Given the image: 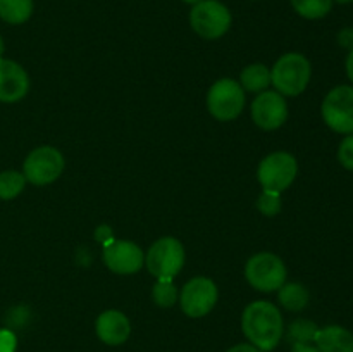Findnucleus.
<instances>
[{"label":"nucleus","mask_w":353,"mask_h":352,"mask_svg":"<svg viewBox=\"0 0 353 352\" xmlns=\"http://www.w3.org/2000/svg\"><path fill=\"white\" fill-rule=\"evenodd\" d=\"M241 330L252 345L269 352L278 347L285 333V323L278 307L268 300H257L245 307Z\"/></svg>","instance_id":"obj_1"},{"label":"nucleus","mask_w":353,"mask_h":352,"mask_svg":"<svg viewBox=\"0 0 353 352\" xmlns=\"http://www.w3.org/2000/svg\"><path fill=\"white\" fill-rule=\"evenodd\" d=\"M312 68L305 55L299 52H288L281 55L272 66L271 83L276 92L283 97H296L303 93L310 81Z\"/></svg>","instance_id":"obj_2"},{"label":"nucleus","mask_w":353,"mask_h":352,"mask_svg":"<svg viewBox=\"0 0 353 352\" xmlns=\"http://www.w3.org/2000/svg\"><path fill=\"white\" fill-rule=\"evenodd\" d=\"M286 266L281 257L271 252H261L248 259L245 266L247 282L259 292H274L286 283Z\"/></svg>","instance_id":"obj_3"},{"label":"nucleus","mask_w":353,"mask_h":352,"mask_svg":"<svg viewBox=\"0 0 353 352\" xmlns=\"http://www.w3.org/2000/svg\"><path fill=\"white\" fill-rule=\"evenodd\" d=\"M145 264L155 278H174L185 266V248L174 237L159 238L145 254Z\"/></svg>","instance_id":"obj_4"},{"label":"nucleus","mask_w":353,"mask_h":352,"mask_svg":"<svg viewBox=\"0 0 353 352\" xmlns=\"http://www.w3.org/2000/svg\"><path fill=\"white\" fill-rule=\"evenodd\" d=\"M190 24L196 35L207 40H216L228 33L231 26V12L217 0H202L190 12Z\"/></svg>","instance_id":"obj_5"},{"label":"nucleus","mask_w":353,"mask_h":352,"mask_svg":"<svg viewBox=\"0 0 353 352\" xmlns=\"http://www.w3.org/2000/svg\"><path fill=\"white\" fill-rule=\"evenodd\" d=\"M207 107L217 121L236 119L245 107V90L234 79H219L207 93Z\"/></svg>","instance_id":"obj_6"},{"label":"nucleus","mask_w":353,"mask_h":352,"mask_svg":"<svg viewBox=\"0 0 353 352\" xmlns=\"http://www.w3.org/2000/svg\"><path fill=\"white\" fill-rule=\"evenodd\" d=\"M296 173H299V164L292 154L272 152L259 166L257 178L265 192L281 193L295 182Z\"/></svg>","instance_id":"obj_7"},{"label":"nucleus","mask_w":353,"mask_h":352,"mask_svg":"<svg viewBox=\"0 0 353 352\" xmlns=\"http://www.w3.org/2000/svg\"><path fill=\"white\" fill-rule=\"evenodd\" d=\"M64 164V155L57 148L43 145L28 154L23 164V175L26 182L33 185H48L62 175Z\"/></svg>","instance_id":"obj_8"},{"label":"nucleus","mask_w":353,"mask_h":352,"mask_svg":"<svg viewBox=\"0 0 353 352\" xmlns=\"http://www.w3.org/2000/svg\"><path fill=\"white\" fill-rule=\"evenodd\" d=\"M323 119L336 133L353 135V86L340 85L324 97Z\"/></svg>","instance_id":"obj_9"},{"label":"nucleus","mask_w":353,"mask_h":352,"mask_svg":"<svg viewBox=\"0 0 353 352\" xmlns=\"http://www.w3.org/2000/svg\"><path fill=\"white\" fill-rule=\"evenodd\" d=\"M217 297L219 292L216 283L203 276H196L183 286L179 293V304L186 316L202 317L216 307Z\"/></svg>","instance_id":"obj_10"},{"label":"nucleus","mask_w":353,"mask_h":352,"mask_svg":"<svg viewBox=\"0 0 353 352\" xmlns=\"http://www.w3.org/2000/svg\"><path fill=\"white\" fill-rule=\"evenodd\" d=\"M103 262L117 275H133L145 264V254L134 242L112 240L103 245Z\"/></svg>","instance_id":"obj_11"},{"label":"nucleus","mask_w":353,"mask_h":352,"mask_svg":"<svg viewBox=\"0 0 353 352\" xmlns=\"http://www.w3.org/2000/svg\"><path fill=\"white\" fill-rule=\"evenodd\" d=\"M288 117V106L281 93L265 90L255 97L252 104V119L262 130H278Z\"/></svg>","instance_id":"obj_12"},{"label":"nucleus","mask_w":353,"mask_h":352,"mask_svg":"<svg viewBox=\"0 0 353 352\" xmlns=\"http://www.w3.org/2000/svg\"><path fill=\"white\" fill-rule=\"evenodd\" d=\"M30 88V78L23 66L9 59H0V102H17Z\"/></svg>","instance_id":"obj_13"},{"label":"nucleus","mask_w":353,"mask_h":352,"mask_svg":"<svg viewBox=\"0 0 353 352\" xmlns=\"http://www.w3.org/2000/svg\"><path fill=\"white\" fill-rule=\"evenodd\" d=\"M95 330L103 344L121 345L130 338L131 324L130 320H128L121 311L109 309L103 311V313L97 317Z\"/></svg>","instance_id":"obj_14"},{"label":"nucleus","mask_w":353,"mask_h":352,"mask_svg":"<svg viewBox=\"0 0 353 352\" xmlns=\"http://www.w3.org/2000/svg\"><path fill=\"white\" fill-rule=\"evenodd\" d=\"M314 342L319 352H353L352 331L338 324L319 328Z\"/></svg>","instance_id":"obj_15"},{"label":"nucleus","mask_w":353,"mask_h":352,"mask_svg":"<svg viewBox=\"0 0 353 352\" xmlns=\"http://www.w3.org/2000/svg\"><path fill=\"white\" fill-rule=\"evenodd\" d=\"M240 85L247 92H265V88L271 85V69L264 64L247 66L240 75Z\"/></svg>","instance_id":"obj_16"},{"label":"nucleus","mask_w":353,"mask_h":352,"mask_svg":"<svg viewBox=\"0 0 353 352\" xmlns=\"http://www.w3.org/2000/svg\"><path fill=\"white\" fill-rule=\"evenodd\" d=\"M278 292L279 304L293 313L305 309V306L309 304V290L302 283H285Z\"/></svg>","instance_id":"obj_17"},{"label":"nucleus","mask_w":353,"mask_h":352,"mask_svg":"<svg viewBox=\"0 0 353 352\" xmlns=\"http://www.w3.org/2000/svg\"><path fill=\"white\" fill-rule=\"evenodd\" d=\"M33 0H0V19L9 24H21L30 19Z\"/></svg>","instance_id":"obj_18"},{"label":"nucleus","mask_w":353,"mask_h":352,"mask_svg":"<svg viewBox=\"0 0 353 352\" xmlns=\"http://www.w3.org/2000/svg\"><path fill=\"white\" fill-rule=\"evenodd\" d=\"M296 12L305 19H321L333 7V0H292Z\"/></svg>","instance_id":"obj_19"},{"label":"nucleus","mask_w":353,"mask_h":352,"mask_svg":"<svg viewBox=\"0 0 353 352\" xmlns=\"http://www.w3.org/2000/svg\"><path fill=\"white\" fill-rule=\"evenodd\" d=\"M26 185V178L23 173L3 171L0 173V199L10 200L19 195Z\"/></svg>","instance_id":"obj_20"},{"label":"nucleus","mask_w":353,"mask_h":352,"mask_svg":"<svg viewBox=\"0 0 353 352\" xmlns=\"http://www.w3.org/2000/svg\"><path fill=\"white\" fill-rule=\"evenodd\" d=\"M317 324L309 320H296L290 324L288 338L293 345L296 344H312L317 335Z\"/></svg>","instance_id":"obj_21"},{"label":"nucleus","mask_w":353,"mask_h":352,"mask_svg":"<svg viewBox=\"0 0 353 352\" xmlns=\"http://www.w3.org/2000/svg\"><path fill=\"white\" fill-rule=\"evenodd\" d=\"M152 299L159 307H171L178 300V289L171 278H159L152 290Z\"/></svg>","instance_id":"obj_22"},{"label":"nucleus","mask_w":353,"mask_h":352,"mask_svg":"<svg viewBox=\"0 0 353 352\" xmlns=\"http://www.w3.org/2000/svg\"><path fill=\"white\" fill-rule=\"evenodd\" d=\"M257 209L261 211L264 216H276L281 211V193L276 192H262L257 200Z\"/></svg>","instance_id":"obj_23"},{"label":"nucleus","mask_w":353,"mask_h":352,"mask_svg":"<svg viewBox=\"0 0 353 352\" xmlns=\"http://www.w3.org/2000/svg\"><path fill=\"white\" fill-rule=\"evenodd\" d=\"M338 161L341 162L345 169H350L353 171V135L343 138V141L340 144L338 148Z\"/></svg>","instance_id":"obj_24"},{"label":"nucleus","mask_w":353,"mask_h":352,"mask_svg":"<svg viewBox=\"0 0 353 352\" xmlns=\"http://www.w3.org/2000/svg\"><path fill=\"white\" fill-rule=\"evenodd\" d=\"M17 338L12 330L2 328L0 330V352H16Z\"/></svg>","instance_id":"obj_25"},{"label":"nucleus","mask_w":353,"mask_h":352,"mask_svg":"<svg viewBox=\"0 0 353 352\" xmlns=\"http://www.w3.org/2000/svg\"><path fill=\"white\" fill-rule=\"evenodd\" d=\"M95 237H97V240L102 242L103 245L109 244V242L114 240V238H112V230H110L109 226H100L99 230H97Z\"/></svg>","instance_id":"obj_26"},{"label":"nucleus","mask_w":353,"mask_h":352,"mask_svg":"<svg viewBox=\"0 0 353 352\" xmlns=\"http://www.w3.org/2000/svg\"><path fill=\"white\" fill-rule=\"evenodd\" d=\"M340 43L343 45V47H347V48H353V28H347V30H343L340 33Z\"/></svg>","instance_id":"obj_27"},{"label":"nucleus","mask_w":353,"mask_h":352,"mask_svg":"<svg viewBox=\"0 0 353 352\" xmlns=\"http://www.w3.org/2000/svg\"><path fill=\"white\" fill-rule=\"evenodd\" d=\"M226 352H262V351L252 344H238V345H234V347L228 349Z\"/></svg>","instance_id":"obj_28"},{"label":"nucleus","mask_w":353,"mask_h":352,"mask_svg":"<svg viewBox=\"0 0 353 352\" xmlns=\"http://www.w3.org/2000/svg\"><path fill=\"white\" fill-rule=\"evenodd\" d=\"M292 352H319V349L312 344H296L293 345Z\"/></svg>","instance_id":"obj_29"},{"label":"nucleus","mask_w":353,"mask_h":352,"mask_svg":"<svg viewBox=\"0 0 353 352\" xmlns=\"http://www.w3.org/2000/svg\"><path fill=\"white\" fill-rule=\"evenodd\" d=\"M347 75L353 83V48L348 52V57H347Z\"/></svg>","instance_id":"obj_30"},{"label":"nucleus","mask_w":353,"mask_h":352,"mask_svg":"<svg viewBox=\"0 0 353 352\" xmlns=\"http://www.w3.org/2000/svg\"><path fill=\"white\" fill-rule=\"evenodd\" d=\"M2 54H3V40L0 38V59H2Z\"/></svg>","instance_id":"obj_31"},{"label":"nucleus","mask_w":353,"mask_h":352,"mask_svg":"<svg viewBox=\"0 0 353 352\" xmlns=\"http://www.w3.org/2000/svg\"><path fill=\"white\" fill-rule=\"evenodd\" d=\"M183 2H186V3H193V6H195V3L202 2V0H183Z\"/></svg>","instance_id":"obj_32"},{"label":"nucleus","mask_w":353,"mask_h":352,"mask_svg":"<svg viewBox=\"0 0 353 352\" xmlns=\"http://www.w3.org/2000/svg\"><path fill=\"white\" fill-rule=\"evenodd\" d=\"M334 2H338V3H352L353 0H334Z\"/></svg>","instance_id":"obj_33"}]
</instances>
